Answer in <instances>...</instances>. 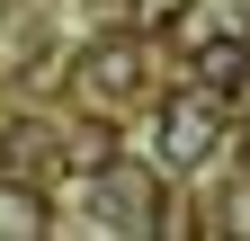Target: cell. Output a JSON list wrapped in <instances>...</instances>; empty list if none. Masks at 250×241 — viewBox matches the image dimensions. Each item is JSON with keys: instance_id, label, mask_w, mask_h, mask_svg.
I'll return each mask as SVG.
<instances>
[{"instance_id": "1", "label": "cell", "mask_w": 250, "mask_h": 241, "mask_svg": "<svg viewBox=\"0 0 250 241\" xmlns=\"http://www.w3.org/2000/svg\"><path fill=\"white\" fill-rule=\"evenodd\" d=\"M224 134H232V107L214 99V89H170L161 99V134H152V161L161 170H197L206 152H224Z\"/></svg>"}, {"instance_id": "2", "label": "cell", "mask_w": 250, "mask_h": 241, "mask_svg": "<svg viewBox=\"0 0 250 241\" xmlns=\"http://www.w3.org/2000/svg\"><path fill=\"white\" fill-rule=\"evenodd\" d=\"M143 63H152L143 36H99V45L81 54V89H89L99 107H125V99L143 89Z\"/></svg>"}, {"instance_id": "3", "label": "cell", "mask_w": 250, "mask_h": 241, "mask_svg": "<svg viewBox=\"0 0 250 241\" xmlns=\"http://www.w3.org/2000/svg\"><path fill=\"white\" fill-rule=\"evenodd\" d=\"M188 63H197V89H214L232 116H250V27H241V36H214V45H197Z\"/></svg>"}, {"instance_id": "4", "label": "cell", "mask_w": 250, "mask_h": 241, "mask_svg": "<svg viewBox=\"0 0 250 241\" xmlns=\"http://www.w3.org/2000/svg\"><path fill=\"white\" fill-rule=\"evenodd\" d=\"M214 36H241V9H232V0H188V9L170 18V45H179V54H197V45H214Z\"/></svg>"}, {"instance_id": "5", "label": "cell", "mask_w": 250, "mask_h": 241, "mask_svg": "<svg viewBox=\"0 0 250 241\" xmlns=\"http://www.w3.org/2000/svg\"><path fill=\"white\" fill-rule=\"evenodd\" d=\"M36 232H54L45 223V197L18 188V179H0V241H36Z\"/></svg>"}, {"instance_id": "6", "label": "cell", "mask_w": 250, "mask_h": 241, "mask_svg": "<svg viewBox=\"0 0 250 241\" xmlns=\"http://www.w3.org/2000/svg\"><path fill=\"white\" fill-rule=\"evenodd\" d=\"M72 161H81L89 179L116 170V125H107V116H81V125H72Z\"/></svg>"}, {"instance_id": "7", "label": "cell", "mask_w": 250, "mask_h": 241, "mask_svg": "<svg viewBox=\"0 0 250 241\" xmlns=\"http://www.w3.org/2000/svg\"><path fill=\"white\" fill-rule=\"evenodd\" d=\"M214 232H250V188H241V197H224V205H214Z\"/></svg>"}]
</instances>
